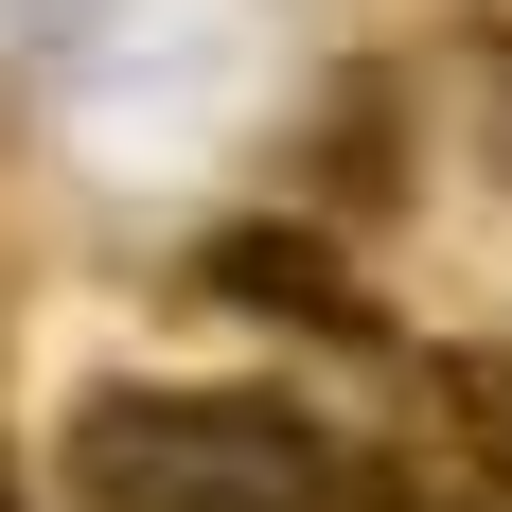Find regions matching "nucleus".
<instances>
[{"instance_id": "1", "label": "nucleus", "mask_w": 512, "mask_h": 512, "mask_svg": "<svg viewBox=\"0 0 512 512\" xmlns=\"http://www.w3.org/2000/svg\"><path fill=\"white\" fill-rule=\"evenodd\" d=\"M71 512H389V460L301 389H89L53 424Z\"/></svg>"}, {"instance_id": "2", "label": "nucleus", "mask_w": 512, "mask_h": 512, "mask_svg": "<svg viewBox=\"0 0 512 512\" xmlns=\"http://www.w3.org/2000/svg\"><path fill=\"white\" fill-rule=\"evenodd\" d=\"M195 283L265 336H318V354H389V301H371V265L336 248V212H248V230H212Z\"/></svg>"}, {"instance_id": "3", "label": "nucleus", "mask_w": 512, "mask_h": 512, "mask_svg": "<svg viewBox=\"0 0 512 512\" xmlns=\"http://www.w3.org/2000/svg\"><path fill=\"white\" fill-rule=\"evenodd\" d=\"M424 177V71H389V53H354L336 89L283 124V212H336V230H371V212H407Z\"/></svg>"}, {"instance_id": "4", "label": "nucleus", "mask_w": 512, "mask_h": 512, "mask_svg": "<svg viewBox=\"0 0 512 512\" xmlns=\"http://www.w3.org/2000/svg\"><path fill=\"white\" fill-rule=\"evenodd\" d=\"M389 512H512V371H442L389 442Z\"/></svg>"}, {"instance_id": "5", "label": "nucleus", "mask_w": 512, "mask_h": 512, "mask_svg": "<svg viewBox=\"0 0 512 512\" xmlns=\"http://www.w3.org/2000/svg\"><path fill=\"white\" fill-rule=\"evenodd\" d=\"M0 512H36V495H18V460H0Z\"/></svg>"}]
</instances>
